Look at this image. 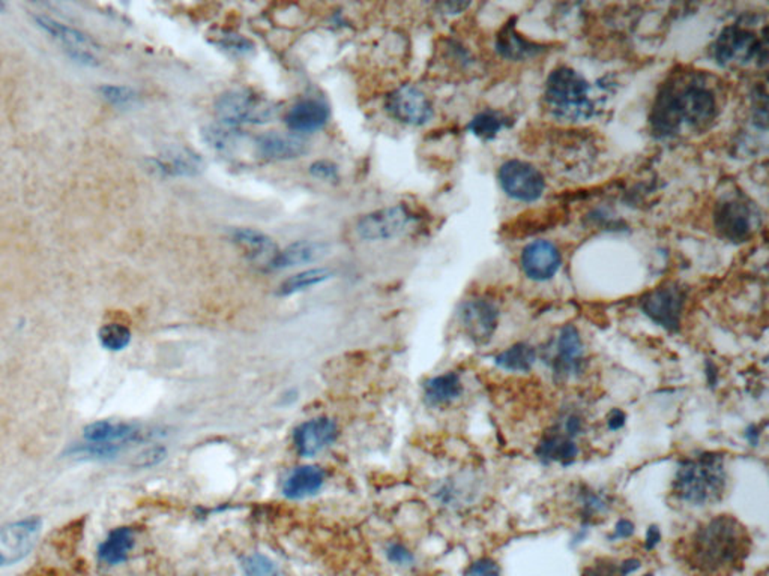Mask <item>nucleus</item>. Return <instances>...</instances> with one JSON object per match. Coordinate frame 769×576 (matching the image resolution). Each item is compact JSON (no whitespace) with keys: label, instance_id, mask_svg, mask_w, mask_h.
I'll return each mask as SVG.
<instances>
[{"label":"nucleus","instance_id":"nucleus-21","mask_svg":"<svg viewBox=\"0 0 769 576\" xmlns=\"http://www.w3.org/2000/svg\"><path fill=\"white\" fill-rule=\"evenodd\" d=\"M558 355L554 359V371L561 375L576 374L583 362V342L574 326H565L559 333Z\"/></svg>","mask_w":769,"mask_h":576},{"label":"nucleus","instance_id":"nucleus-28","mask_svg":"<svg viewBox=\"0 0 769 576\" xmlns=\"http://www.w3.org/2000/svg\"><path fill=\"white\" fill-rule=\"evenodd\" d=\"M463 392V384L455 372L437 375L426 383V398L432 405H442L459 398Z\"/></svg>","mask_w":769,"mask_h":576},{"label":"nucleus","instance_id":"nucleus-13","mask_svg":"<svg viewBox=\"0 0 769 576\" xmlns=\"http://www.w3.org/2000/svg\"><path fill=\"white\" fill-rule=\"evenodd\" d=\"M645 314L663 328L675 332L680 329L684 295L675 286L660 287L643 300Z\"/></svg>","mask_w":769,"mask_h":576},{"label":"nucleus","instance_id":"nucleus-24","mask_svg":"<svg viewBox=\"0 0 769 576\" xmlns=\"http://www.w3.org/2000/svg\"><path fill=\"white\" fill-rule=\"evenodd\" d=\"M136 544V536L131 527H116L108 533L98 547V560L107 566H118L127 562Z\"/></svg>","mask_w":769,"mask_h":576},{"label":"nucleus","instance_id":"nucleus-44","mask_svg":"<svg viewBox=\"0 0 769 576\" xmlns=\"http://www.w3.org/2000/svg\"><path fill=\"white\" fill-rule=\"evenodd\" d=\"M634 533V525L629 520H621L614 529V538H630Z\"/></svg>","mask_w":769,"mask_h":576},{"label":"nucleus","instance_id":"nucleus-43","mask_svg":"<svg viewBox=\"0 0 769 576\" xmlns=\"http://www.w3.org/2000/svg\"><path fill=\"white\" fill-rule=\"evenodd\" d=\"M609 430L612 431H616V430H621V428L625 425V414L621 412V410H613V412L610 413L609 421Z\"/></svg>","mask_w":769,"mask_h":576},{"label":"nucleus","instance_id":"nucleus-33","mask_svg":"<svg viewBox=\"0 0 769 576\" xmlns=\"http://www.w3.org/2000/svg\"><path fill=\"white\" fill-rule=\"evenodd\" d=\"M505 127H507V118L493 110L479 113L469 123L470 131L483 140H492L497 136V132Z\"/></svg>","mask_w":769,"mask_h":576},{"label":"nucleus","instance_id":"nucleus-38","mask_svg":"<svg viewBox=\"0 0 769 576\" xmlns=\"http://www.w3.org/2000/svg\"><path fill=\"white\" fill-rule=\"evenodd\" d=\"M220 46L235 54H249L254 50L253 43L238 33H223L220 37Z\"/></svg>","mask_w":769,"mask_h":576},{"label":"nucleus","instance_id":"nucleus-46","mask_svg":"<svg viewBox=\"0 0 769 576\" xmlns=\"http://www.w3.org/2000/svg\"><path fill=\"white\" fill-rule=\"evenodd\" d=\"M567 431L570 436H576L577 432L580 431V421L577 417H571L567 422Z\"/></svg>","mask_w":769,"mask_h":576},{"label":"nucleus","instance_id":"nucleus-29","mask_svg":"<svg viewBox=\"0 0 769 576\" xmlns=\"http://www.w3.org/2000/svg\"><path fill=\"white\" fill-rule=\"evenodd\" d=\"M331 277H333V272L329 269H326V267L308 269V271L296 273L293 277L287 278L286 281L282 282V286L278 288V295H296L300 291L307 290V288H311V287L319 286L322 282L328 281Z\"/></svg>","mask_w":769,"mask_h":576},{"label":"nucleus","instance_id":"nucleus-10","mask_svg":"<svg viewBox=\"0 0 769 576\" xmlns=\"http://www.w3.org/2000/svg\"><path fill=\"white\" fill-rule=\"evenodd\" d=\"M499 182L503 191L514 200L535 202L543 196L545 182L534 165L523 161H507L499 169Z\"/></svg>","mask_w":769,"mask_h":576},{"label":"nucleus","instance_id":"nucleus-9","mask_svg":"<svg viewBox=\"0 0 769 576\" xmlns=\"http://www.w3.org/2000/svg\"><path fill=\"white\" fill-rule=\"evenodd\" d=\"M413 222V215L404 205L384 207L370 212L358 221L357 233L361 239L368 242L388 240L403 235Z\"/></svg>","mask_w":769,"mask_h":576},{"label":"nucleus","instance_id":"nucleus-20","mask_svg":"<svg viewBox=\"0 0 769 576\" xmlns=\"http://www.w3.org/2000/svg\"><path fill=\"white\" fill-rule=\"evenodd\" d=\"M329 254V245L319 240H300L291 244L283 251H278L273 262L267 264V271H284L291 267L304 266L319 262Z\"/></svg>","mask_w":769,"mask_h":576},{"label":"nucleus","instance_id":"nucleus-27","mask_svg":"<svg viewBox=\"0 0 769 576\" xmlns=\"http://www.w3.org/2000/svg\"><path fill=\"white\" fill-rule=\"evenodd\" d=\"M202 136L203 140L207 141L212 149L218 150L221 154H235L241 149V145H244L245 138H247L244 131L236 129L235 127L224 125V123L203 128Z\"/></svg>","mask_w":769,"mask_h":576},{"label":"nucleus","instance_id":"nucleus-30","mask_svg":"<svg viewBox=\"0 0 769 576\" xmlns=\"http://www.w3.org/2000/svg\"><path fill=\"white\" fill-rule=\"evenodd\" d=\"M535 361H537L535 348L525 342H519L501 355H497L494 359L497 366L508 371H529Z\"/></svg>","mask_w":769,"mask_h":576},{"label":"nucleus","instance_id":"nucleus-34","mask_svg":"<svg viewBox=\"0 0 769 576\" xmlns=\"http://www.w3.org/2000/svg\"><path fill=\"white\" fill-rule=\"evenodd\" d=\"M125 449H127L125 446L86 441V443H77V445L71 446L70 449L66 450V455L74 456V458L110 459L123 454Z\"/></svg>","mask_w":769,"mask_h":576},{"label":"nucleus","instance_id":"nucleus-2","mask_svg":"<svg viewBox=\"0 0 769 576\" xmlns=\"http://www.w3.org/2000/svg\"><path fill=\"white\" fill-rule=\"evenodd\" d=\"M717 114V101L713 90L700 81L685 85H666L657 96L651 113V125L658 137H672L687 123L704 127Z\"/></svg>","mask_w":769,"mask_h":576},{"label":"nucleus","instance_id":"nucleus-40","mask_svg":"<svg viewBox=\"0 0 769 576\" xmlns=\"http://www.w3.org/2000/svg\"><path fill=\"white\" fill-rule=\"evenodd\" d=\"M466 576H501V571L496 562H493L490 558H481L474 564H470Z\"/></svg>","mask_w":769,"mask_h":576},{"label":"nucleus","instance_id":"nucleus-1","mask_svg":"<svg viewBox=\"0 0 769 576\" xmlns=\"http://www.w3.org/2000/svg\"><path fill=\"white\" fill-rule=\"evenodd\" d=\"M751 548L750 533L737 516L717 515L676 540L672 553L689 576H737Z\"/></svg>","mask_w":769,"mask_h":576},{"label":"nucleus","instance_id":"nucleus-25","mask_svg":"<svg viewBox=\"0 0 769 576\" xmlns=\"http://www.w3.org/2000/svg\"><path fill=\"white\" fill-rule=\"evenodd\" d=\"M325 482V472L315 465H304L293 470L286 479L283 492L284 496L293 500H300L305 497L315 496L319 492Z\"/></svg>","mask_w":769,"mask_h":576},{"label":"nucleus","instance_id":"nucleus-4","mask_svg":"<svg viewBox=\"0 0 769 576\" xmlns=\"http://www.w3.org/2000/svg\"><path fill=\"white\" fill-rule=\"evenodd\" d=\"M545 103L554 116L567 121L591 118L594 113L587 81L568 66L552 71L545 83Z\"/></svg>","mask_w":769,"mask_h":576},{"label":"nucleus","instance_id":"nucleus-45","mask_svg":"<svg viewBox=\"0 0 769 576\" xmlns=\"http://www.w3.org/2000/svg\"><path fill=\"white\" fill-rule=\"evenodd\" d=\"M660 539H662V534H660V530H658L657 525H651L646 533V548H655V545L660 542Z\"/></svg>","mask_w":769,"mask_h":576},{"label":"nucleus","instance_id":"nucleus-3","mask_svg":"<svg viewBox=\"0 0 769 576\" xmlns=\"http://www.w3.org/2000/svg\"><path fill=\"white\" fill-rule=\"evenodd\" d=\"M726 487L722 455L702 454L680 465L672 483V496L689 506H708L722 500Z\"/></svg>","mask_w":769,"mask_h":576},{"label":"nucleus","instance_id":"nucleus-5","mask_svg":"<svg viewBox=\"0 0 769 576\" xmlns=\"http://www.w3.org/2000/svg\"><path fill=\"white\" fill-rule=\"evenodd\" d=\"M215 113L229 127L265 125L277 116L278 105L251 89H232L216 98Z\"/></svg>","mask_w":769,"mask_h":576},{"label":"nucleus","instance_id":"nucleus-17","mask_svg":"<svg viewBox=\"0 0 769 576\" xmlns=\"http://www.w3.org/2000/svg\"><path fill=\"white\" fill-rule=\"evenodd\" d=\"M83 436L90 443H112L128 447L143 440L148 432L145 428L130 422L98 421L88 425Z\"/></svg>","mask_w":769,"mask_h":576},{"label":"nucleus","instance_id":"nucleus-7","mask_svg":"<svg viewBox=\"0 0 769 576\" xmlns=\"http://www.w3.org/2000/svg\"><path fill=\"white\" fill-rule=\"evenodd\" d=\"M715 57L723 65L732 63V62H746L751 59L766 62V38L759 39L755 33L739 28L731 26L720 33L717 43H715Z\"/></svg>","mask_w":769,"mask_h":576},{"label":"nucleus","instance_id":"nucleus-16","mask_svg":"<svg viewBox=\"0 0 769 576\" xmlns=\"http://www.w3.org/2000/svg\"><path fill=\"white\" fill-rule=\"evenodd\" d=\"M561 253L556 245L547 240H535L521 254V267L526 277L534 281H547L554 278L561 267Z\"/></svg>","mask_w":769,"mask_h":576},{"label":"nucleus","instance_id":"nucleus-37","mask_svg":"<svg viewBox=\"0 0 769 576\" xmlns=\"http://www.w3.org/2000/svg\"><path fill=\"white\" fill-rule=\"evenodd\" d=\"M247 576H278L277 567L266 555L253 554L242 563Z\"/></svg>","mask_w":769,"mask_h":576},{"label":"nucleus","instance_id":"nucleus-39","mask_svg":"<svg viewBox=\"0 0 769 576\" xmlns=\"http://www.w3.org/2000/svg\"><path fill=\"white\" fill-rule=\"evenodd\" d=\"M310 174L313 178L322 179L326 182L338 180V167L328 160L316 161L310 165Z\"/></svg>","mask_w":769,"mask_h":576},{"label":"nucleus","instance_id":"nucleus-11","mask_svg":"<svg viewBox=\"0 0 769 576\" xmlns=\"http://www.w3.org/2000/svg\"><path fill=\"white\" fill-rule=\"evenodd\" d=\"M386 110L391 116L413 127H421L433 118V105L424 92L415 86H401L386 99Z\"/></svg>","mask_w":769,"mask_h":576},{"label":"nucleus","instance_id":"nucleus-42","mask_svg":"<svg viewBox=\"0 0 769 576\" xmlns=\"http://www.w3.org/2000/svg\"><path fill=\"white\" fill-rule=\"evenodd\" d=\"M163 455H165V449H160V447H154V449L146 450L145 454L139 456L140 461L137 463V465H140V467L154 465L163 458Z\"/></svg>","mask_w":769,"mask_h":576},{"label":"nucleus","instance_id":"nucleus-23","mask_svg":"<svg viewBox=\"0 0 769 576\" xmlns=\"http://www.w3.org/2000/svg\"><path fill=\"white\" fill-rule=\"evenodd\" d=\"M232 239L235 240L236 244L244 249L249 260L263 263L266 266L273 262V258L278 253L275 242L258 230L238 227V229L232 230Z\"/></svg>","mask_w":769,"mask_h":576},{"label":"nucleus","instance_id":"nucleus-26","mask_svg":"<svg viewBox=\"0 0 769 576\" xmlns=\"http://www.w3.org/2000/svg\"><path fill=\"white\" fill-rule=\"evenodd\" d=\"M496 48L497 52L501 53L503 57L511 59V61H521V59H528V57L535 56V54L543 52L540 44L530 43L521 35H519L512 21L505 24L501 33L497 35Z\"/></svg>","mask_w":769,"mask_h":576},{"label":"nucleus","instance_id":"nucleus-15","mask_svg":"<svg viewBox=\"0 0 769 576\" xmlns=\"http://www.w3.org/2000/svg\"><path fill=\"white\" fill-rule=\"evenodd\" d=\"M338 428L328 417L300 423L293 432V445L300 456H315L337 440Z\"/></svg>","mask_w":769,"mask_h":576},{"label":"nucleus","instance_id":"nucleus-36","mask_svg":"<svg viewBox=\"0 0 769 576\" xmlns=\"http://www.w3.org/2000/svg\"><path fill=\"white\" fill-rule=\"evenodd\" d=\"M99 94L107 103L116 107H130L137 101V94L127 86H101Z\"/></svg>","mask_w":769,"mask_h":576},{"label":"nucleus","instance_id":"nucleus-19","mask_svg":"<svg viewBox=\"0 0 769 576\" xmlns=\"http://www.w3.org/2000/svg\"><path fill=\"white\" fill-rule=\"evenodd\" d=\"M329 112L328 104L320 99H300L293 107L286 113L284 123L293 132H315L319 131L328 123Z\"/></svg>","mask_w":769,"mask_h":576},{"label":"nucleus","instance_id":"nucleus-8","mask_svg":"<svg viewBox=\"0 0 769 576\" xmlns=\"http://www.w3.org/2000/svg\"><path fill=\"white\" fill-rule=\"evenodd\" d=\"M714 221L723 238L732 242H742L753 233L757 212L751 203L747 202V198H724L715 207Z\"/></svg>","mask_w":769,"mask_h":576},{"label":"nucleus","instance_id":"nucleus-35","mask_svg":"<svg viewBox=\"0 0 769 576\" xmlns=\"http://www.w3.org/2000/svg\"><path fill=\"white\" fill-rule=\"evenodd\" d=\"M99 342L108 352H121L131 342V330L121 323L104 324L98 332Z\"/></svg>","mask_w":769,"mask_h":576},{"label":"nucleus","instance_id":"nucleus-6","mask_svg":"<svg viewBox=\"0 0 769 576\" xmlns=\"http://www.w3.org/2000/svg\"><path fill=\"white\" fill-rule=\"evenodd\" d=\"M43 521L38 516L0 527V567L13 566L28 557L37 545Z\"/></svg>","mask_w":769,"mask_h":576},{"label":"nucleus","instance_id":"nucleus-12","mask_svg":"<svg viewBox=\"0 0 769 576\" xmlns=\"http://www.w3.org/2000/svg\"><path fill=\"white\" fill-rule=\"evenodd\" d=\"M35 20L39 28H43L63 46V50L74 61L88 66H95L98 63V59L95 56V50H98V47L88 35L79 32L77 29L68 28L65 24L59 23L46 15H37Z\"/></svg>","mask_w":769,"mask_h":576},{"label":"nucleus","instance_id":"nucleus-14","mask_svg":"<svg viewBox=\"0 0 769 576\" xmlns=\"http://www.w3.org/2000/svg\"><path fill=\"white\" fill-rule=\"evenodd\" d=\"M497 317L496 306L487 300H469L460 311V319L468 337L478 346L492 339L497 328Z\"/></svg>","mask_w":769,"mask_h":576},{"label":"nucleus","instance_id":"nucleus-32","mask_svg":"<svg viewBox=\"0 0 769 576\" xmlns=\"http://www.w3.org/2000/svg\"><path fill=\"white\" fill-rule=\"evenodd\" d=\"M86 516H80L77 520L71 521L57 530L53 536V545L56 547L59 554L74 553L77 545L80 544L83 533H85Z\"/></svg>","mask_w":769,"mask_h":576},{"label":"nucleus","instance_id":"nucleus-18","mask_svg":"<svg viewBox=\"0 0 769 576\" xmlns=\"http://www.w3.org/2000/svg\"><path fill=\"white\" fill-rule=\"evenodd\" d=\"M254 146L258 155L271 161L296 160L308 150V143L304 138L277 131L258 136Z\"/></svg>","mask_w":769,"mask_h":576},{"label":"nucleus","instance_id":"nucleus-22","mask_svg":"<svg viewBox=\"0 0 769 576\" xmlns=\"http://www.w3.org/2000/svg\"><path fill=\"white\" fill-rule=\"evenodd\" d=\"M156 164L161 173L182 176V178L198 176L205 169V163L200 155L182 146H174L165 150V154L156 161Z\"/></svg>","mask_w":769,"mask_h":576},{"label":"nucleus","instance_id":"nucleus-41","mask_svg":"<svg viewBox=\"0 0 769 576\" xmlns=\"http://www.w3.org/2000/svg\"><path fill=\"white\" fill-rule=\"evenodd\" d=\"M386 555L391 563L397 566H409L413 562V555L406 547L400 544H393L386 549Z\"/></svg>","mask_w":769,"mask_h":576},{"label":"nucleus","instance_id":"nucleus-31","mask_svg":"<svg viewBox=\"0 0 769 576\" xmlns=\"http://www.w3.org/2000/svg\"><path fill=\"white\" fill-rule=\"evenodd\" d=\"M537 455L545 463H549V461L567 463V461L576 458L577 446L571 440H568L567 437H547L541 441L538 449H537Z\"/></svg>","mask_w":769,"mask_h":576},{"label":"nucleus","instance_id":"nucleus-47","mask_svg":"<svg viewBox=\"0 0 769 576\" xmlns=\"http://www.w3.org/2000/svg\"><path fill=\"white\" fill-rule=\"evenodd\" d=\"M638 569V562L636 560H630V562L624 563V567H622V575H629L630 572L636 571Z\"/></svg>","mask_w":769,"mask_h":576}]
</instances>
